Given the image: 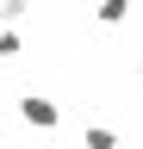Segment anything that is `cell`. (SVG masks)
Instances as JSON below:
<instances>
[{"label": "cell", "instance_id": "obj_1", "mask_svg": "<svg viewBox=\"0 0 143 149\" xmlns=\"http://www.w3.org/2000/svg\"><path fill=\"white\" fill-rule=\"evenodd\" d=\"M25 124L50 130V124H56V100H38V93H31V100H25Z\"/></svg>", "mask_w": 143, "mask_h": 149}, {"label": "cell", "instance_id": "obj_2", "mask_svg": "<svg viewBox=\"0 0 143 149\" xmlns=\"http://www.w3.org/2000/svg\"><path fill=\"white\" fill-rule=\"evenodd\" d=\"M124 13H131V0H100V19H106V25H118Z\"/></svg>", "mask_w": 143, "mask_h": 149}, {"label": "cell", "instance_id": "obj_3", "mask_svg": "<svg viewBox=\"0 0 143 149\" xmlns=\"http://www.w3.org/2000/svg\"><path fill=\"white\" fill-rule=\"evenodd\" d=\"M87 149H112V130H87Z\"/></svg>", "mask_w": 143, "mask_h": 149}]
</instances>
